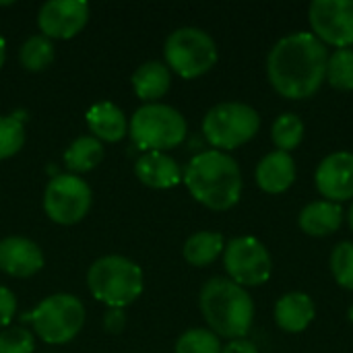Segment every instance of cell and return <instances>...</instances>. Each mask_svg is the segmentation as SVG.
I'll use <instances>...</instances> for the list:
<instances>
[{"label":"cell","mask_w":353,"mask_h":353,"mask_svg":"<svg viewBox=\"0 0 353 353\" xmlns=\"http://www.w3.org/2000/svg\"><path fill=\"white\" fill-rule=\"evenodd\" d=\"M329 54L314 33H292L279 39L267 58V77L273 89L288 99L312 97L327 77Z\"/></svg>","instance_id":"1"},{"label":"cell","mask_w":353,"mask_h":353,"mask_svg":"<svg viewBox=\"0 0 353 353\" xmlns=\"http://www.w3.org/2000/svg\"><path fill=\"white\" fill-rule=\"evenodd\" d=\"M188 192L207 209L228 211L238 205L242 194V174L236 159L223 151L211 149L194 155L184 174Z\"/></svg>","instance_id":"2"},{"label":"cell","mask_w":353,"mask_h":353,"mask_svg":"<svg viewBox=\"0 0 353 353\" xmlns=\"http://www.w3.org/2000/svg\"><path fill=\"white\" fill-rule=\"evenodd\" d=\"M199 304L209 331L217 337H225L230 341L244 339L252 327L254 302L250 294L232 279H209L201 290Z\"/></svg>","instance_id":"3"},{"label":"cell","mask_w":353,"mask_h":353,"mask_svg":"<svg viewBox=\"0 0 353 353\" xmlns=\"http://www.w3.org/2000/svg\"><path fill=\"white\" fill-rule=\"evenodd\" d=\"M143 285L141 267L120 254L101 256L87 271V288L91 296L110 308L124 310L137 302L143 294Z\"/></svg>","instance_id":"4"},{"label":"cell","mask_w":353,"mask_h":353,"mask_svg":"<svg viewBox=\"0 0 353 353\" xmlns=\"http://www.w3.org/2000/svg\"><path fill=\"white\" fill-rule=\"evenodd\" d=\"M188 126L184 116L165 103H145L128 122V134L137 149L149 153L159 151L165 153L168 149L178 147L186 139Z\"/></svg>","instance_id":"5"},{"label":"cell","mask_w":353,"mask_h":353,"mask_svg":"<svg viewBox=\"0 0 353 353\" xmlns=\"http://www.w3.org/2000/svg\"><path fill=\"white\" fill-rule=\"evenodd\" d=\"M31 323L35 335L48 345L72 341L85 325V306L72 294H54L41 300L33 312L23 316Z\"/></svg>","instance_id":"6"},{"label":"cell","mask_w":353,"mask_h":353,"mask_svg":"<svg viewBox=\"0 0 353 353\" xmlns=\"http://www.w3.org/2000/svg\"><path fill=\"white\" fill-rule=\"evenodd\" d=\"M165 66L182 79H196L209 72L217 62L213 37L196 27H180L163 43Z\"/></svg>","instance_id":"7"},{"label":"cell","mask_w":353,"mask_h":353,"mask_svg":"<svg viewBox=\"0 0 353 353\" xmlns=\"http://www.w3.org/2000/svg\"><path fill=\"white\" fill-rule=\"evenodd\" d=\"M261 128V116L252 105L240 101H223L211 108L203 120L205 139L217 149H238L246 145Z\"/></svg>","instance_id":"8"},{"label":"cell","mask_w":353,"mask_h":353,"mask_svg":"<svg viewBox=\"0 0 353 353\" xmlns=\"http://www.w3.org/2000/svg\"><path fill=\"white\" fill-rule=\"evenodd\" d=\"M91 188L74 174L54 176L43 190V211L58 225H74L91 209Z\"/></svg>","instance_id":"9"},{"label":"cell","mask_w":353,"mask_h":353,"mask_svg":"<svg viewBox=\"0 0 353 353\" xmlns=\"http://www.w3.org/2000/svg\"><path fill=\"white\" fill-rule=\"evenodd\" d=\"M223 267L240 288H254L269 281L273 261L265 244L252 236L234 238L223 250Z\"/></svg>","instance_id":"10"},{"label":"cell","mask_w":353,"mask_h":353,"mask_svg":"<svg viewBox=\"0 0 353 353\" xmlns=\"http://www.w3.org/2000/svg\"><path fill=\"white\" fill-rule=\"evenodd\" d=\"M314 37L339 48L353 46V0H314L308 10Z\"/></svg>","instance_id":"11"},{"label":"cell","mask_w":353,"mask_h":353,"mask_svg":"<svg viewBox=\"0 0 353 353\" xmlns=\"http://www.w3.org/2000/svg\"><path fill=\"white\" fill-rule=\"evenodd\" d=\"M89 21V4L83 0H50L37 12V25L48 39H72Z\"/></svg>","instance_id":"12"},{"label":"cell","mask_w":353,"mask_h":353,"mask_svg":"<svg viewBox=\"0 0 353 353\" xmlns=\"http://www.w3.org/2000/svg\"><path fill=\"white\" fill-rule=\"evenodd\" d=\"M319 192L331 203L353 199V153L339 151L325 157L314 176Z\"/></svg>","instance_id":"13"},{"label":"cell","mask_w":353,"mask_h":353,"mask_svg":"<svg viewBox=\"0 0 353 353\" xmlns=\"http://www.w3.org/2000/svg\"><path fill=\"white\" fill-rule=\"evenodd\" d=\"M43 267V252L41 248L23 236H8L0 240V271L17 277L27 279L39 273Z\"/></svg>","instance_id":"14"},{"label":"cell","mask_w":353,"mask_h":353,"mask_svg":"<svg viewBox=\"0 0 353 353\" xmlns=\"http://www.w3.org/2000/svg\"><path fill=\"white\" fill-rule=\"evenodd\" d=\"M134 176L141 180V184L155 190L174 188L182 182V170L178 161L159 151L143 153L134 163Z\"/></svg>","instance_id":"15"},{"label":"cell","mask_w":353,"mask_h":353,"mask_svg":"<svg viewBox=\"0 0 353 353\" xmlns=\"http://www.w3.org/2000/svg\"><path fill=\"white\" fill-rule=\"evenodd\" d=\"M296 180V161L290 153L273 151L256 165V184L269 194L285 192Z\"/></svg>","instance_id":"16"},{"label":"cell","mask_w":353,"mask_h":353,"mask_svg":"<svg viewBox=\"0 0 353 353\" xmlns=\"http://www.w3.org/2000/svg\"><path fill=\"white\" fill-rule=\"evenodd\" d=\"M85 120L91 137L101 143H116L128 134V120L124 112L112 101H99L91 105Z\"/></svg>","instance_id":"17"},{"label":"cell","mask_w":353,"mask_h":353,"mask_svg":"<svg viewBox=\"0 0 353 353\" xmlns=\"http://www.w3.org/2000/svg\"><path fill=\"white\" fill-rule=\"evenodd\" d=\"M316 308L308 294L292 292L285 294L275 306V323L285 333H302L314 321Z\"/></svg>","instance_id":"18"},{"label":"cell","mask_w":353,"mask_h":353,"mask_svg":"<svg viewBox=\"0 0 353 353\" xmlns=\"http://www.w3.org/2000/svg\"><path fill=\"white\" fill-rule=\"evenodd\" d=\"M170 85H172V72L159 60L141 64L132 74V89L137 97L143 99L145 103H155V99L163 97L170 91Z\"/></svg>","instance_id":"19"},{"label":"cell","mask_w":353,"mask_h":353,"mask_svg":"<svg viewBox=\"0 0 353 353\" xmlns=\"http://www.w3.org/2000/svg\"><path fill=\"white\" fill-rule=\"evenodd\" d=\"M341 221H343V211L337 203H331V201H314L306 205L298 219L302 232H306L308 236H316V238L335 234Z\"/></svg>","instance_id":"20"},{"label":"cell","mask_w":353,"mask_h":353,"mask_svg":"<svg viewBox=\"0 0 353 353\" xmlns=\"http://www.w3.org/2000/svg\"><path fill=\"white\" fill-rule=\"evenodd\" d=\"M223 250H225V244H223L221 234L196 232L186 240L182 254H184V261L192 267H209L211 263L219 259Z\"/></svg>","instance_id":"21"},{"label":"cell","mask_w":353,"mask_h":353,"mask_svg":"<svg viewBox=\"0 0 353 353\" xmlns=\"http://www.w3.org/2000/svg\"><path fill=\"white\" fill-rule=\"evenodd\" d=\"M101 159H103V145L91 134L74 139L64 153V163L74 176L91 172L95 165H99Z\"/></svg>","instance_id":"22"},{"label":"cell","mask_w":353,"mask_h":353,"mask_svg":"<svg viewBox=\"0 0 353 353\" xmlns=\"http://www.w3.org/2000/svg\"><path fill=\"white\" fill-rule=\"evenodd\" d=\"M21 66L29 72H39L46 70L54 62V43L46 35L37 33L25 39L19 52Z\"/></svg>","instance_id":"23"},{"label":"cell","mask_w":353,"mask_h":353,"mask_svg":"<svg viewBox=\"0 0 353 353\" xmlns=\"http://www.w3.org/2000/svg\"><path fill=\"white\" fill-rule=\"evenodd\" d=\"M304 132H306V126L302 118L296 114H281L271 126V139L277 151H283V153L298 149L300 143L304 141Z\"/></svg>","instance_id":"24"},{"label":"cell","mask_w":353,"mask_h":353,"mask_svg":"<svg viewBox=\"0 0 353 353\" xmlns=\"http://www.w3.org/2000/svg\"><path fill=\"white\" fill-rule=\"evenodd\" d=\"M329 85L339 91H352L353 89V50L352 48H339L329 56L327 62V77Z\"/></svg>","instance_id":"25"},{"label":"cell","mask_w":353,"mask_h":353,"mask_svg":"<svg viewBox=\"0 0 353 353\" xmlns=\"http://www.w3.org/2000/svg\"><path fill=\"white\" fill-rule=\"evenodd\" d=\"M25 145V116H0V159L17 155Z\"/></svg>","instance_id":"26"},{"label":"cell","mask_w":353,"mask_h":353,"mask_svg":"<svg viewBox=\"0 0 353 353\" xmlns=\"http://www.w3.org/2000/svg\"><path fill=\"white\" fill-rule=\"evenodd\" d=\"M219 337L209 329H190L176 341V353H221Z\"/></svg>","instance_id":"27"},{"label":"cell","mask_w":353,"mask_h":353,"mask_svg":"<svg viewBox=\"0 0 353 353\" xmlns=\"http://www.w3.org/2000/svg\"><path fill=\"white\" fill-rule=\"evenodd\" d=\"M331 271L335 281L345 288L353 290V244L352 242H341L333 248L331 254Z\"/></svg>","instance_id":"28"},{"label":"cell","mask_w":353,"mask_h":353,"mask_svg":"<svg viewBox=\"0 0 353 353\" xmlns=\"http://www.w3.org/2000/svg\"><path fill=\"white\" fill-rule=\"evenodd\" d=\"M35 337L23 327H10L0 333V353H33Z\"/></svg>","instance_id":"29"},{"label":"cell","mask_w":353,"mask_h":353,"mask_svg":"<svg viewBox=\"0 0 353 353\" xmlns=\"http://www.w3.org/2000/svg\"><path fill=\"white\" fill-rule=\"evenodd\" d=\"M14 314H17V298L8 288L0 285V329L10 325Z\"/></svg>","instance_id":"30"},{"label":"cell","mask_w":353,"mask_h":353,"mask_svg":"<svg viewBox=\"0 0 353 353\" xmlns=\"http://www.w3.org/2000/svg\"><path fill=\"white\" fill-rule=\"evenodd\" d=\"M126 327V312L122 308H110L105 314H103V329L110 333V335H118L122 333Z\"/></svg>","instance_id":"31"},{"label":"cell","mask_w":353,"mask_h":353,"mask_svg":"<svg viewBox=\"0 0 353 353\" xmlns=\"http://www.w3.org/2000/svg\"><path fill=\"white\" fill-rule=\"evenodd\" d=\"M221 353H259V350L254 347V343L246 339H234L221 350Z\"/></svg>","instance_id":"32"},{"label":"cell","mask_w":353,"mask_h":353,"mask_svg":"<svg viewBox=\"0 0 353 353\" xmlns=\"http://www.w3.org/2000/svg\"><path fill=\"white\" fill-rule=\"evenodd\" d=\"M4 60H6V41H4V37L0 35V68L4 66Z\"/></svg>","instance_id":"33"},{"label":"cell","mask_w":353,"mask_h":353,"mask_svg":"<svg viewBox=\"0 0 353 353\" xmlns=\"http://www.w3.org/2000/svg\"><path fill=\"white\" fill-rule=\"evenodd\" d=\"M350 225H352V230H353V205H352V209H350Z\"/></svg>","instance_id":"34"},{"label":"cell","mask_w":353,"mask_h":353,"mask_svg":"<svg viewBox=\"0 0 353 353\" xmlns=\"http://www.w3.org/2000/svg\"><path fill=\"white\" fill-rule=\"evenodd\" d=\"M350 319L353 321V306H352V310H350Z\"/></svg>","instance_id":"35"}]
</instances>
